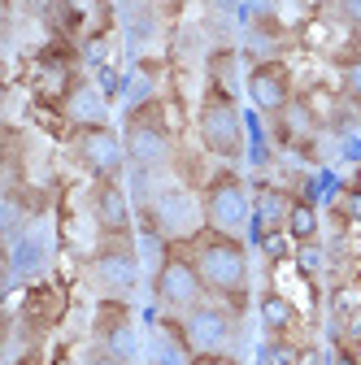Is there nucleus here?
<instances>
[{
	"instance_id": "nucleus-19",
	"label": "nucleus",
	"mask_w": 361,
	"mask_h": 365,
	"mask_svg": "<svg viewBox=\"0 0 361 365\" xmlns=\"http://www.w3.org/2000/svg\"><path fill=\"white\" fill-rule=\"evenodd\" d=\"M235 53L231 48H222V53H213L209 57V83H218V87H227V91H235Z\"/></svg>"
},
{
	"instance_id": "nucleus-18",
	"label": "nucleus",
	"mask_w": 361,
	"mask_h": 365,
	"mask_svg": "<svg viewBox=\"0 0 361 365\" xmlns=\"http://www.w3.org/2000/svg\"><path fill=\"white\" fill-rule=\"evenodd\" d=\"M335 70H340V96L361 113V53H344Z\"/></svg>"
},
{
	"instance_id": "nucleus-1",
	"label": "nucleus",
	"mask_w": 361,
	"mask_h": 365,
	"mask_svg": "<svg viewBox=\"0 0 361 365\" xmlns=\"http://www.w3.org/2000/svg\"><path fill=\"white\" fill-rule=\"evenodd\" d=\"M188 248L200 265V279H205L209 296L240 313L248 304V248H244V240L205 226L196 240H188Z\"/></svg>"
},
{
	"instance_id": "nucleus-16",
	"label": "nucleus",
	"mask_w": 361,
	"mask_h": 365,
	"mask_svg": "<svg viewBox=\"0 0 361 365\" xmlns=\"http://www.w3.org/2000/svg\"><path fill=\"white\" fill-rule=\"evenodd\" d=\"M61 309H66V300H61L57 287L35 283L31 296H26V322H31V331H49V327H57V322H61Z\"/></svg>"
},
{
	"instance_id": "nucleus-12",
	"label": "nucleus",
	"mask_w": 361,
	"mask_h": 365,
	"mask_svg": "<svg viewBox=\"0 0 361 365\" xmlns=\"http://www.w3.org/2000/svg\"><path fill=\"white\" fill-rule=\"evenodd\" d=\"M270 122H275V140H279L283 148H305L313 135H318V126H322L318 109H313L305 96H296L279 118H270Z\"/></svg>"
},
{
	"instance_id": "nucleus-15",
	"label": "nucleus",
	"mask_w": 361,
	"mask_h": 365,
	"mask_svg": "<svg viewBox=\"0 0 361 365\" xmlns=\"http://www.w3.org/2000/svg\"><path fill=\"white\" fill-rule=\"evenodd\" d=\"M288 205H292L288 192H275V187H257L253 192V226H257V240L270 235V231H283Z\"/></svg>"
},
{
	"instance_id": "nucleus-27",
	"label": "nucleus",
	"mask_w": 361,
	"mask_h": 365,
	"mask_svg": "<svg viewBox=\"0 0 361 365\" xmlns=\"http://www.w3.org/2000/svg\"><path fill=\"white\" fill-rule=\"evenodd\" d=\"M348 187H357V192H361V165H357V174H352V182H348Z\"/></svg>"
},
{
	"instance_id": "nucleus-7",
	"label": "nucleus",
	"mask_w": 361,
	"mask_h": 365,
	"mask_svg": "<svg viewBox=\"0 0 361 365\" xmlns=\"http://www.w3.org/2000/svg\"><path fill=\"white\" fill-rule=\"evenodd\" d=\"M70 148H74V161L83 165L87 178H122V170L131 165L126 161V144H122V130H113L109 122L101 126H74L70 130Z\"/></svg>"
},
{
	"instance_id": "nucleus-22",
	"label": "nucleus",
	"mask_w": 361,
	"mask_h": 365,
	"mask_svg": "<svg viewBox=\"0 0 361 365\" xmlns=\"http://www.w3.org/2000/svg\"><path fill=\"white\" fill-rule=\"evenodd\" d=\"M335 213H340L344 222H361V192H357V187H344V192L335 196Z\"/></svg>"
},
{
	"instance_id": "nucleus-29",
	"label": "nucleus",
	"mask_w": 361,
	"mask_h": 365,
	"mask_svg": "<svg viewBox=\"0 0 361 365\" xmlns=\"http://www.w3.org/2000/svg\"><path fill=\"white\" fill-rule=\"evenodd\" d=\"M118 5H131V0H118Z\"/></svg>"
},
{
	"instance_id": "nucleus-8",
	"label": "nucleus",
	"mask_w": 361,
	"mask_h": 365,
	"mask_svg": "<svg viewBox=\"0 0 361 365\" xmlns=\"http://www.w3.org/2000/svg\"><path fill=\"white\" fill-rule=\"evenodd\" d=\"M178 327H183V339H188L192 356L227 352V344L235 339V309L209 296V300H200L196 309H188L183 317H178Z\"/></svg>"
},
{
	"instance_id": "nucleus-9",
	"label": "nucleus",
	"mask_w": 361,
	"mask_h": 365,
	"mask_svg": "<svg viewBox=\"0 0 361 365\" xmlns=\"http://www.w3.org/2000/svg\"><path fill=\"white\" fill-rule=\"evenodd\" d=\"M244 87H248L253 109L265 113V118H279L296 101V78H292V66L283 57H261V61H253Z\"/></svg>"
},
{
	"instance_id": "nucleus-2",
	"label": "nucleus",
	"mask_w": 361,
	"mask_h": 365,
	"mask_svg": "<svg viewBox=\"0 0 361 365\" xmlns=\"http://www.w3.org/2000/svg\"><path fill=\"white\" fill-rule=\"evenodd\" d=\"M122 144H126V161L140 174H157L174 161V130L166 122V105L140 101L126 109V126H122Z\"/></svg>"
},
{
	"instance_id": "nucleus-23",
	"label": "nucleus",
	"mask_w": 361,
	"mask_h": 365,
	"mask_svg": "<svg viewBox=\"0 0 361 365\" xmlns=\"http://www.w3.org/2000/svg\"><path fill=\"white\" fill-rule=\"evenodd\" d=\"M331 9L348 31H361V0H331Z\"/></svg>"
},
{
	"instance_id": "nucleus-25",
	"label": "nucleus",
	"mask_w": 361,
	"mask_h": 365,
	"mask_svg": "<svg viewBox=\"0 0 361 365\" xmlns=\"http://www.w3.org/2000/svg\"><path fill=\"white\" fill-rule=\"evenodd\" d=\"M331 365H361V352L348 348L344 339H335V348H331Z\"/></svg>"
},
{
	"instance_id": "nucleus-4",
	"label": "nucleus",
	"mask_w": 361,
	"mask_h": 365,
	"mask_svg": "<svg viewBox=\"0 0 361 365\" xmlns=\"http://www.w3.org/2000/svg\"><path fill=\"white\" fill-rule=\"evenodd\" d=\"M153 300L170 317H183L188 309L209 300V287L200 279V265H196L188 244H166V252L157 261V274H153Z\"/></svg>"
},
{
	"instance_id": "nucleus-26",
	"label": "nucleus",
	"mask_w": 361,
	"mask_h": 365,
	"mask_svg": "<svg viewBox=\"0 0 361 365\" xmlns=\"http://www.w3.org/2000/svg\"><path fill=\"white\" fill-rule=\"evenodd\" d=\"M192 365H240L231 352H200V356H192Z\"/></svg>"
},
{
	"instance_id": "nucleus-28",
	"label": "nucleus",
	"mask_w": 361,
	"mask_h": 365,
	"mask_svg": "<svg viewBox=\"0 0 361 365\" xmlns=\"http://www.w3.org/2000/svg\"><path fill=\"white\" fill-rule=\"evenodd\" d=\"M18 365H35V356H26V361H18Z\"/></svg>"
},
{
	"instance_id": "nucleus-21",
	"label": "nucleus",
	"mask_w": 361,
	"mask_h": 365,
	"mask_svg": "<svg viewBox=\"0 0 361 365\" xmlns=\"http://www.w3.org/2000/svg\"><path fill=\"white\" fill-rule=\"evenodd\" d=\"M257 244L265 248V257H270V261H288V257H292V248H296V244L288 240V231H270V235H261Z\"/></svg>"
},
{
	"instance_id": "nucleus-6",
	"label": "nucleus",
	"mask_w": 361,
	"mask_h": 365,
	"mask_svg": "<svg viewBox=\"0 0 361 365\" xmlns=\"http://www.w3.org/2000/svg\"><path fill=\"white\" fill-rule=\"evenodd\" d=\"M92 283L101 287V296L109 300H126L140 287V252H135L131 235H101V244L92 248Z\"/></svg>"
},
{
	"instance_id": "nucleus-13",
	"label": "nucleus",
	"mask_w": 361,
	"mask_h": 365,
	"mask_svg": "<svg viewBox=\"0 0 361 365\" xmlns=\"http://www.w3.org/2000/svg\"><path fill=\"white\" fill-rule=\"evenodd\" d=\"M61 113L70 118V130L74 126H101V122H109V91H101L87 78H78L70 87V96L61 101Z\"/></svg>"
},
{
	"instance_id": "nucleus-20",
	"label": "nucleus",
	"mask_w": 361,
	"mask_h": 365,
	"mask_svg": "<svg viewBox=\"0 0 361 365\" xmlns=\"http://www.w3.org/2000/svg\"><path fill=\"white\" fill-rule=\"evenodd\" d=\"M296 265L309 274V279H313V274H318L322 265H327V257H322V244L318 240H313V244H296Z\"/></svg>"
},
{
	"instance_id": "nucleus-5",
	"label": "nucleus",
	"mask_w": 361,
	"mask_h": 365,
	"mask_svg": "<svg viewBox=\"0 0 361 365\" xmlns=\"http://www.w3.org/2000/svg\"><path fill=\"white\" fill-rule=\"evenodd\" d=\"M200 209H205V226L222 235H240L253 226V192L235 170H218L209 174V182L200 187Z\"/></svg>"
},
{
	"instance_id": "nucleus-11",
	"label": "nucleus",
	"mask_w": 361,
	"mask_h": 365,
	"mask_svg": "<svg viewBox=\"0 0 361 365\" xmlns=\"http://www.w3.org/2000/svg\"><path fill=\"white\" fill-rule=\"evenodd\" d=\"M92 335H96L101 348H109V352H118V356H126V361L135 356V348H140V335H135V317H131V304H126V300L101 296Z\"/></svg>"
},
{
	"instance_id": "nucleus-14",
	"label": "nucleus",
	"mask_w": 361,
	"mask_h": 365,
	"mask_svg": "<svg viewBox=\"0 0 361 365\" xmlns=\"http://www.w3.org/2000/svg\"><path fill=\"white\" fill-rule=\"evenodd\" d=\"M257 317H261V327H265V335H279V339H292L296 335V327H300V313H296V304L283 296V292H261V300H257Z\"/></svg>"
},
{
	"instance_id": "nucleus-17",
	"label": "nucleus",
	"mask_w": 361,
	"mask_h": 365,
	"mask_svg": "<svg viewBox=\"0 0 361 365\" xmlns=\"http://www.w3.org/2000/svg\"><path fill=\"white\" fill-rule=\"evenodd\" d=\"M283 231H288L292 244H313V240H318V231H322V213H318V205H313L309 196H292Z\"/></svg>"
},
{
	"instance_id": "nucleus-10",
	"label": "nucleus",
	"mask_w": 361,
	"mask_h": 365,
	"mask_svg": "<svg viewBox=\"0 0 361 365\" xmlns=\"http://www.w3.org/2000/svg\"><path fill=\"white\" fill-rule=\"evenodd\" d=\"M87 209L101 235H131L135 231V213H131V196L122 187V178H96L87 192Z\"/></svg>"
},
{
	"instance_id": "nucleus-3",
	"label": "nucleus",
	"mask_w": 361,
	"mask_h": 365,
	"mask_svg": "<svg viewBox=\"0 0 361 365\" xmlns=\"http://www.w3.org/2000/svg\"><path fill=\"white\" fill-rule=\"evenodd\" d=\"M196 135H200V148L218 161H240L248 153V135H244V113L235 105V91L209 83L200 109H196Z\"/></svg>"
},
{
	"instance_id": "nucleus-24",
	"label": "nucleus",
	"mask_w": 361,
	"mask_h": 365,
	"mask_svg": "<svg viewBox=\"0 0 361 365\" xmlns=\"http://www.w3.org/2000/svg\"><path fill=\"white\" fill-rule=\"evenodd\" d=\"M83 365H131L126 356H118V352H109V348H101V344H92V352H87V361Z\"/></svg>"
}]
</instances>
